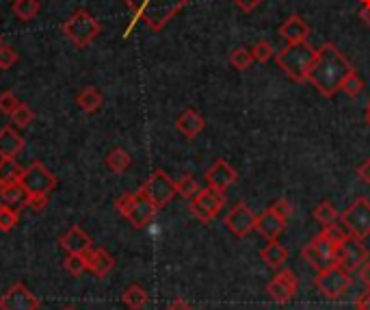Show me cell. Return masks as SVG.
I'll use <instances>...</instances> for the list:
<instances>
[{
    "instance_id": "6da1fadb",
    "label": "cell",
    "mask_w": 370,
    "mask_h": 310,
    "mask_svg": "<svg viewBox=\"0 0 370 310\" xmlns=\"http://www.w3.org/2000/svg\"><path fill=\"white\" fill-rule=\"evenodd\" d=\"M351 70L353 68L343 52H340L333 44H323L317 50V59L310 70L307 80L314 85L325 98H331L340 92L343 80L347 78Z\"/></svg>"
},
{
    "instance_id": "7a4b0ae2",
    "label": "cell",
    "mask_w": 370,
    "mask_h": 310,
    "mask_svg": "<svg viewBox=\"0 0 370 310\" xmlns=\"http://www.w3.org/2000/svg\"><path fill=\"white\" fill-rule=\"evenodd\" d=\"M124 3L130 7L134 16L124 31V37H128L139 20L146 22L152 31H162V28L189 5V0H124Z\"/></svg>"
},
{
    "instance_id": "3957f363",
    "label": "cell",
    "mask_w": 370,
    "mask_h": 310,
    "mask_svg": "<svg viewBox=\"0 0 370 310\" xmlns=\"http://www.w3.org/2000/svg\"><path fill=\"white\" fill-rule=\"evenodd\" d=\"M314 59H317V50L307 42L288 44L286 48L275 52V61H277L279 70L295 82L307 80L310 70H312V66H314Z\"/></svg>"
},
{
    "instance_id": "277c9868",
    "label": "cell",
    "mask_w": 370,
    "mask_h": 310,
    "mask_svg": "<svg viewBox=\"0 0 370 310\" xmlns=\"http://www.w3.org/2000/svg\"><path fill=\"white\" fill-rule=\"evenodd\" d=\"M102 33V24L84 9L74 11L68 22L63 24V35L76 46V48H87L98 35Z\"/></svg>"
},
{
    "instance_id": "5b68a950",
    "label": "cell",
    "mask_w": 370,
    "mask_h": 310,
    "mask_svg": "<svg viewBox=\"0 0 370 310\" xmlns=\"http://www.w3.org/2000/svg\"><path fill=\"white\" fill-rule=\"evenodd\" d=\"M301 256L303 261H307L310 267H314L317 271H325L338 265V245L325 232H321L303 247Z\"/></svg>"
},
{
    "instance_id": "8992f818",
    "label": "cell",
    "mask_w": 370,
    "mask_h": 310,
    "mask_svg": "<svg viewBox=\"0 0 370 310\" xmlns=\"http://www.w3.org/2000/svg\"><path fill=\"white\" fill-rule=\"evenodd\" d=\"M314 287L327 299H338V297H343L349 291V287H351V273L347 269H343L340 265H336L331 269L319 271V275L314 278Z\"/></svg>"
},
{
    "instance_id": "52a82bcc",
    "label": "cell",
    "mask_w": 370,
    "mask_h": 310,
    "mask_svg": "<svg viewBox=\"0 0 370 310\" xmlns=\"http://www.w3.org/2000/svg\"><path fill=\"white\" fill-rule=\"evenodd\" d=\"M340 219H343V225L351 237L364 241L366 237H370V200L357 197Z\"/></svg>"
},
{
    "instance_id": "ba28073f",
    "label": "cell",
    "mask_w": 370,
    "mask_h": 310,
    "mask_svg": "<svg viewBox=\"0 0 370 310\" xmlns=\"http://www.w3.org/2000/svg\"><path fill=\"white\" fill-rule=\"evenodd\" d=\"M20 185L26 189L28 195H50V191H54L56 187V176L44 163L35 161L33 165H28L24 169Z\"/></svg>"
},
{
    "instance_id": "9c48e42d",
    "label": "cell",
    "mask_w": 370,
    "mask_h": 310,
    "mask_svg": "<svg viewBox=\"0 0 370 310\" xmlns=\"http://www.w3.org/2000/svg\"><path fill=\"white\" fill-rule=\"evenodd\" d=\"M139 191H143L150 200L158 206V209H162V206H167L169 202L174 200V195L178 193L176 191V182L169 178L162 169H156V172L141 185V189Z\"/></svg>"
},
{
    "instance_id": "30bf717a",
    "label": "cell",
    "mask_w": 370,
    "mask_h": 310,
    "mask_svg": "<svg viewBox=\"0 0 370 310\" xmlns=\"http://www.w3.org/2000/svg\"><path fill=\"white\" fill-rule=\"evenodd\" d=\"M223 204H225V195L208 187V189L199 191V195L191 200V213L202 223H210L219 215Z\"/></svg>"
},
{
    "instance_id": "8fae6325",
    "label": "cell",
    "mask_w": 370,
    "mask_h": 310,
    "mask_svg": "<svg viewBox=\"0 0 370 310\" xmlns=\"http://www.w3.org/2000/svg\"><path fill=\"white\" fill-rule=\"evenodd\" d=\"M366 261H370V254L359 239L349 235L343 243L338 245V265L347 269L349 273L357 271Z\"/></svg>"
},
{
    "instance_id": "7c38bea8",
    "label": "cell",
    "mask_w": 370,
    "mask_h": 310,
    "mask_svg": "<svg viewBox=\"0 0 370 310\" xmlns=\"http://www.w3.org/2000/svg\"><path fill=\"white\" fill-rule=\"evenodd\" d=\"M299 289V278L295 275V271L291 269H281L269 285H267V293L273 302L277 304H288L295 299Z\"/></svg>"
},
{
    "instance_id": "4fadbf2b",
    "label": "cell",
    "mask_w": 370,
    "mask_h": 310,
    "mask_svg": "<svg viewBox=\"0 0 370 310\" xmlns=\"http://www.w3.org/2000/svg\"><path fill=\"white\" fill-rule=\"evenodd\" d=\"M255 219H258V215H255L245 202H238L225 215V228L234 237H247L255 230Z\"/></svg>"
},
{
    "instance_id": "5bb4252c",
    "label": "cell",
    "mask_w": 370,
    "mask_h": 310,
    "mask_svg": "<svg viewBox=\"0 0 370 310\" xmlns=\"http://www.w3.org/2000/svg\"><path fill=\"white\" fill-rule=\"evenodd\" d=\"M39 297L33 295L24 285H13L3 297H0V310H37Z\"/></svg>"
},
{
    "instance_id": "9a60e30c",
    "label": "cell",
    "mask_w": 370,
    "mask_h": 310,
    "mask_svg": "<svg viewBox=\"0 0 370 310\" xmlns=\"http://www.w3.org/2000/svg\"><path fill=\"white\" fill-rule=\"evenodd\" d=\"M236 180H238L236 169L227 161H223V159L215 161L212 167L206 172V185L210 189H215V191H221V193H225Z\"/></svg>"
},
{
    "instance_id": "2e32d148",
    "label": "cell",
    "mask_w": 370,
    "mask_h": 310,
    "mask_svg": "<svg viewBox=\"0 0 370 310\" xmlns=\"http://www.w3.org/2000/svg\"><path fill=\"white\" fill-rule=\"evenodd\" d=\"M158 206L150 200V197L143 191H136V200L130 209V213L126 215V219L134 225V228H146V225L154 219Z\"/></svg>"
},
{
    "instance_id": "e0dca14e",
    "label": "cell",
    "mask_w": 370,
    "mask_h": 310,
    "mask_svg": "<svg viewBox=\"0 0 370 310\" xmlns=\"http://www.w3.org/2000/svg\"><path fill=\"white\" fill-rule=\"evenodd\" d=\"M288 221H283L273 209H267L264 213L258 215V219H255V230H258V235L267 241H277V237L283 232V228H286Z\"/></svg>"
},
{
    "instance_id": "ac0fdd59",
    "label": "cell",
    "mask_w": 370,
    "mask_h": 310,
    "mask_svg": "<svg viewBox=\"0 0 370 310\" xmlns=\"http://www.w3.org/2000/svg\"><path fill=\"white\" fill-rule=\"evenodd\" d=\"M82 256H84V261H87L89 271L98 278L108 275L113 271V267H115V259H113L110 254L102 247H89Z\"/></svg>"
},
{
    "instance_id": "d6986e66",
    "label": "cell",
    "mask_w": 370,
    "mask_h": 310,
    "mask_svg": "<svg viewBox=\"0 0 370 310\" xmlns=\"http://www.w3.org/2000/svg\"><path fill=\"white\" fill-rule=\"evenodd\" d=\"M279 35H281V39H286L288 44L307 42V37H310V24L303 18H299V16H291L286 22L279 26Z\"/></svg>"
},
{
    "instance_id": "ffe728a7",
    "label": "cell",
    "mask_w": 370,
    "mask_h": 310,
    "mask_svg": "<svg viewBox=\"0 0 370 310\" xmlns=\"http://www.w3.org/2000/svg\"><path fill=\"white\" fill-rule=\"evenodd\" d=\"M24 150V137L13 128H0V159H15Z\"/></svg>"
},
{
    "instance_id": "44dd1931",
    "label": "cell",
    "mask_w": 370,
    "mask_h": 310,
    "mask_svg": "<svg viewBox=\"0 0 370 310\" xmlns=\"http://www.w3.org/2000/svg\"><path fill=\"white\" fill-rule=\"evenodd\" d=\"M61 247L68 252V254H84L91 245V237L84 232L80 225H72V228L61 237Z\"/></svg>"
},
{
    "instance_id": "7402d4cb",
    "label": "cell",
    "mask_w": 370,
    "mask_h": 310,
    "mask_svg": "<svg viewBox=\"0 0 370 310\" xmlns=\"http://www.w3.org/2000/svg\"><path fill=\"white\" fill-rule=\"evenodd\" d=\"M176 128H178V132H180V135H184L186 139H195L199 132H202V130L206 128V122H204V118L199 116L197 111L186 108V111L182 113V116L178 118Z\"/></svg>"
},
{
    "instance_id": "603a6c76",
    "label": "cell",
    "mask_w": 370,
    "mask_h": 310,
    "mask_svg": "<svg viewBox=\"0 0 370 310\" xmlns=\"http://www.w3.org/2000/svg\"><path fill=\"white\" fill-rule=\"evenodd\" d=\"M26 189L20 182H11V185H3L0 187V206H11V209H20L26 204Z\"/></svg>"
},
{
    "instance_id": "cb8c5ba5",
    "label": "cell",
    "mask_w": 370,
    "mask_h": 310,
    "mask_svg": "<svg viewBox=\"0 0 370 310\" xmlns=\"http://www.w3.org/2000/svg\"><path fill=\"white\" fill-rule=\"evenodd\" d=\"M260 259H262L269 267L281 269L283 265H286V261H288V249L283 247L281 243H277V241H269V243L262 247V252H260Z\"/></svg>"
},
{
    "instance_id": "d4e9b609",
    "label": "cell",
    "mask_w": 370,
    "mask_h": 310,
    "mask_svg": "<svg viewBox=\"0 0 370 310\" xmlns=\"http://www.w3.org/2000/svg\"><path fill=\"white\" fill-rule=\"evenodd\" d=\"M122 302H124V306L130 308V310H143V308L148 306V302H150V295H148V291H146L143 287L130 285V287L124 291Z\"/></svg>"
},
{
    "instance_id": "484cf974",
    "label": "cell",
    "mask_w": 370,
    "mask_h": 310,
    "mask_svg": "<svg viewBox=\"0 0 370 310\" xmlns=\"http://www.w3.org/2000/svg\"><path fill=\"white\" fill-rule=\"evenodd\" d=\"M104 98L96 87H84L78 96H76V104L80 106V111L84 113H96L102 106Z\"/></svg>"
},
{
    "instance_id": "4316f807",
    "label": "cell",
    "mask_w": 370,
    "mask_h": 310,
    "mask_svg": "<svg viewBox=\"0 0 370 310\" xmlns=\"http://www.w3.org/2000/svg\"><path fill=\"white\" fill-rule=\"evenodd\" d=\"M24 167L15 159H0V185L20 182Z\"/></svg>"
},
{
    "instance_id": "83f0119b",
    "label": "cell",
    "mask_w": 370,
    "mask_h": 310,
    "mask_svg": "<svg viewBox=\"0 0 370 310\" xmlns=\"http://www.w3.org/2000/svg\"><path fill=\"white\" fill-rule=\"evenodd\" d=\"M42 5H39V0H15V3L11 5V11L18 20L22 22H31L37 18Z\"/></svg>"
},
{
    "instance_id": "f1b7e54d",
    "label": "cell",
    "mask_w": 370,
    "mask_h": 310,
    "mask_svg": "<svg viewBox=\"0 0 370 310\" xmlns=\"http://www.w3.org/2000/svg\"><path fill=\"white\" fill-rule=\"evenodd\" d=\"M130 163H132V156L122 148H115V150H110L106 154V167L110 169L113 174H124L126 169L130 167Z\"/></svg>"
},
{
    "instance_id": "f546056e",
    "label": "cell",
    "mask_w": 370,
    "mask_h": 310,
    "mask_svg": "<svg viewBox=\"0 0 370 310\" xmlns=\"http://www.w3.org/2000/svg\"><path fill=\"white\" fill-rule=\"evenodd\" d=\"M312 215H314V219H317L321 225H325V228L338 221V211H336V206H333L331 202H327V200L319 202V204L314 206V211H312Z\"/></svg>"
},
{
    "instance_id": "4dcf8cb0",
    "label": "cell",
    "mask_w": 370,
    "mask_h": 310,
    "mask_svg": "<svg viewBox=\"0 0 370 310\" xmlns=\"http://www.w3.org/2000/svg\"><path fill=\"white\" fill-rule=\"evenodd\" d=\"M340 92H345L349 98H357V96L364 92V80H362V76H359L355 70H351V72L347 74V78L343 80V87H340Z\"/></svg>"
},
{
    "instance_id": "1f68e13d",
    "label": "cell",
    "mask_w": 370,
    "mask_h": 310,
    "mask_svg": "<svg viewBox=\"0 0 370 310\" xmlns=\"http://www.w3.org/2000/svg\"><path fill=\"white\" fill-rule=\"evenodd\" d=\"M176 191L184 197V200H193V197L199 195L202 187H199V182H197L193 176H182V178L176 182Z\"/></svg>"
},
{
    "instance_id": "d6a6232c",
    "label": "cell",
    "mask_w": 370,
    "mask_h": 310,
    "mask_svg": "<svg viewBox=\"0 0 370 310\" xmlns=\"http://www.w3.org/2000/svg\"><path fill=\"white\" fill-rule=\"evenodd\" d=\"M63 267H65V271H68L70 275H74V278L82 275L84 271H89L87 261H84L82 254H68V259H65Z\"/></svg>"
},
{
    "instance_id": "836d02e7",
    "label": "cell",
    "mask_w": 370,
    "mask_h": 310,
    "mask_svg": "<svg viewBox=\"0 0 370 310\" xmlns=\"http://www.w3.org/2000/svg\"><path fill=\"white\" fill-rule=\"evenodd\" d=\"M230 63H232V68H236V70H249L251 68V63H253V54H251V50L249 48H236V50H232V54H230Z\"/></svg>"
},
{
    "instance_id": "e575fe53",
    "label": "cell",
    "mask_w": 370,
    "mask_h": 310,
    "mask_svg": "<svg viewBox=\"0 0 370 310\" xmlns=\"http://www.w3.org/2000/svg\"><path fill=\"white\" fill-rule=\"evenodd\" d=\"M20 221L18 209L11 206H0V232H11Z\"/></svg>"
},
{
    "instance_id": "d590c367",
    "label": "cell",
    "mask_w": 370,
    "mask_h": 310,
    "mask_svg": "<svg viewBox=\"0 0 370 310\" xmlns=\"http://www.w3.org/2000/svg\"><path fill=\"white\" fill-rule=\"evenodd\" d=\"M251 54H253V61H258V63H267L269 59H273L275 50H273L271 42H267V39H260V42H255V44H253V48H251Z\"/></svg>"
},
{
    "instance_id": "8d00e7d4",
    "label": "cell",
    "mask_w": 370,
    "mask_h": 310,
    "mask_svg": "<svg viewBox=\"0 0 370 310\" xmlns=\"http://www.w3.org/2000/svg\"><path fill=\"white\" fill-rule=\"evenodd\" d=\"M11 120L15 122L18 128H26V126H31V122L35 120V113H33V108L28 106V104H22V102H20V106L13 111Z\"/></svg>"
},
{
    "instance_id": "74e56055",
    "label": "cell",
    "mask_w": 370,
    "mask_h": 310,
    "mask_svg": "<svg viewBox=\"0 0 370 310\" xmlns=\"http://www.w3.org/2000/svg\"><path fill=\"white\" fill-rule=\"evenodd\" d=\"M18 63V52L11 46H0V70H11Z\"/></svg>"
},
{
    "instance_id": "f35d334b",
    "label": "cell",
    "mask_w": 370,
    "mask_h": 310,
    "mask_svg": "<svg viewBox=\"0 0 370 310\" xmlns=\"http://www.w3.org/2000/svg\"><path fill=\"white\" fill-rule=\"evenodd\" d=\"M20 106V100L15 98L13 92H3L0 94V113H5V116H13V111Z\"/></svg>"
},
{
    "instance_id": "ab89813d",
    "label": "cell",
    "mask_w": 370,
    "mask_h": 310,
    "mask_svg": "<svg viewBox=\"0 0 370 310\" xmlns=\"http://www.w3.org/2000/svg\"><path fill=\"white\" fill-rule=\"evenodd\" d=\"M323 232H325V235H327V237H329V239H331L336 245H340V243H343V241L349 237V232H347L345 225H333V223H331V225H327V228H325Z\"/></svg>"
},
{
    "instance_id": "60d3db41",
    "label": "cell",
    "mask_w": 370,
    "mask_h": 310,
    "mask_svg": "<svg viewBox=\"0 0 370 310\" xmlns=\"http://www.w3.org/2000/svg\"><path fill=\"white\" fill-rule=\"evenodd\" d=\"M134 200H136V193H124V195H120V197H117V202H115L117 213L126 217V215L130 213V209H132Z\"/></svg>"
},
{
    "instance_id": "b9f144b4",
    "label": "cell",
    "mask_w": 370,
    "mask_h": 310,
    "mask_svg": "<svg viewBox=\"0 0 370 310\" xmlns=\"http://www.w3.org/2000/svg\"><path fill=\"white\" fill-rule=\"evenodd\" d=\"M271 209H273V211H275V213H277V215H279L283 221H288V219L295 215V209H293V204H291L288 200H277V202H275Z\"/></svg>"
},
{
    "instance_id": "7bdbcfd3",
    "label": "cell",
    "mask_w": 370,
    "mask_h": 310,
    "mask_svg": "<svg viewBox=\"0 0 370 310\" xmlns=\"http://www.w3.org/2000/svg\"><path fill=\"white\" fill-rule=\"evenodd\" d=\"M46 204H48V195H28L24 206L31 209V211H35V213H42V211L46 209Z\"/></svg>"
},
{
    "instance_id": "ee69618b",
    "label": "cell",
    "mask_w": 370,
    "mask_h": 310,
    "mask_svg": "<svg viewBox=\"0 0 370 310\" xmlns=\"http://www.w3.org/2000/svg\"><path fill=\"white\" fill-rule=\"evenodd\" d=\"M357 176H359L362 182L370 185V159H366V161L357 167Z\"/></svg>"
},
{
    "instance_id": "f6af8a7d",
    "label": "cell",
    "mask_w": 370,
    "mask_h": 310,
    "mask_svg": "<svg viewBox=\"0 0 370 310\" xmlns=\"http://www.w3.org/2000/svg\"><path fill=\"white\" fill-rule=\"evenodd\" d=\"M355 310H370V289L355 297Z\"/></svg>"
},
{
    "instance_id": "bcb514c9",
    "label": "cell",
    "mask_w": 370,
    "mask_h": 310,
    "mask_svg": "<svg viewBox=\"0 0 370 310\" xmlns=\"http://www.w3.org/2000/svg\"><path fill=\"white\" fill-rule=\"evenodd\" d=\"M234 3H236V5H238L243 11H247V13H249V11H253L255 7H258V5L262 3V0H234Z\"/></svg>"
},
{
    "instance_id": "7dc6e473",
    "label": "cell",
    "mask_w": 370,
    "mask_h": 310,
    "mask_svg": "<svg viewBox=\"0 0 370 310\" xmlns=\"http://www.w3.org/2000/svg\"><path fill=\"white\" fill-rule=\"evenodd\" d=\"M167 310H193L191 308V304L186 302V299H182V297H176L172 304H169V308Z\"/></svg>"
},
{
    "instance_id": "c3c4849f",
    "label": "cell",
    "mask_w": 370,
    "mask_h": 310,
    "mask_svg": "<svg viewBox=\"0 0 370 310\" xmlns=\"http://www.w3.org/2000/svg\"><path fill=\"white\" fill-rule=\"evenodd\" d=\"M359 280L370 289V261H366V263L359 267Z\"/></svg>"
},
{
    "instance_id": "681fc988",
    "label": "cell",
    "mask_w": 370,
    "mask_h": 310,
    "mask_svg": "<svg viewBox=\"0 0 370 310\" xmlns=\"http://www.w3.org/2000/svg\"><path fill=\"white\" fill-rule=\"evenodd\" d=\"M359 18L364 20L366 26H370V0H362V11H359Z\"/></svg>"
},
{
    "instance_id": "f907efd6",
    "label": "cell",
    "mask_w": 370,
    "mask_h": 310,
    "mask_svg": "<svg viewBox=\"0 0 370 310\" xmlns=\"http://www.w3.org/2000/svg\"><path fill=\"white\" fill-rule=\"evenodd\" d=\"M366 122L370 124V102H368V108H366Z\"/></svg>"
},
{
    "instance_id": "816d5d0a",
    "label": "cell",
    "mask_w": 370,
    "mask_h": 310,
    "mask_svg": "<svg viewBox=\"0 0 370 310\" xmlns=\"http://www.w3.org/2000/svg\"><path fill=\"white\" fill-rule=\"evenodd\" d=\"M63 310H76L74 306H68V308H63Z\"/></svg>"
},
{
    "instance_id": "f5cc1de1",
    "label": "cell",
    "mask_w": 370,
    "mask_h": 310,
    "mask_svg": "<svg viewBox=\"0 0 370 310\" xmlns=\"http://www.w3.org/2000/svg\"><path fill=\"white\" fill-rule=\"evenodd\" d=\"M0 46H3V35H0Z\"/></svg>"
},
{
    "instance_id": "db71d44e",
    "label": "cell",
    "mask_w": 370,
    "mask_h": 310,
    "mask_svg": "<svg viewBox=\"0 0 370 310\" xmlns=\"http://www.w3.org/2000/svg\"><path fill=\"white\" fill-rule=\"evenodd\" d=\"M0 187H3V185H0Z\"/></svg>"
}]
</instances>
